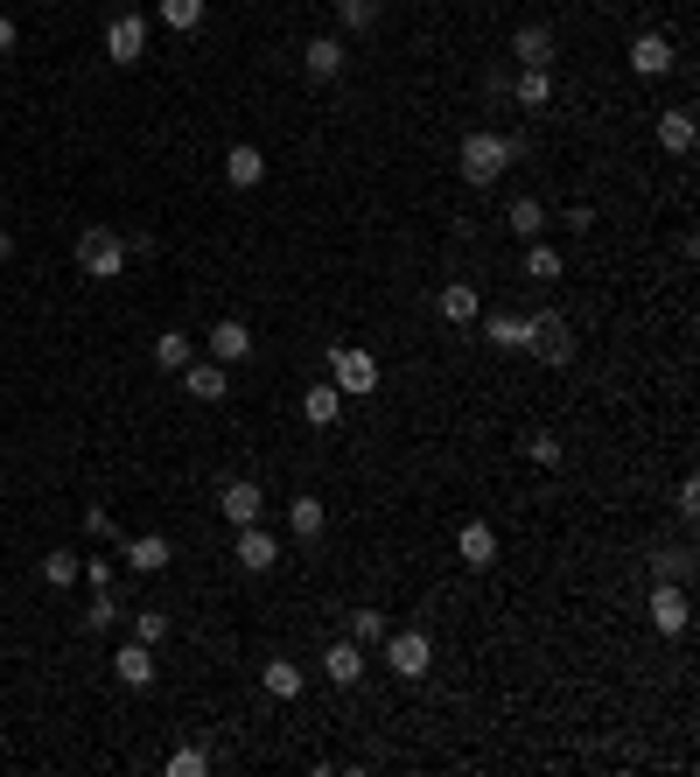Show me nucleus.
<instances>
[{"label": "nucleus", "instance_id": "9d476101", "mask_svg": "<svg viewBox=\"0 0 700 777\" xmlns=\"http://www.w3.org/2000/svg\"><path fill=\"white\" fill-rule=\"evenodd\" d=\"M112 673H120V687H134V693H147V687H155V644L126 637L120 652H112Z\"/></svg>", "mask_w": 700, "mask_h": 777}, {"label": "nucleus", "instance_id": "dca6fc26", "mask_svg": "<svg viewBox=\"0 0 700 777\" xmlns=\"http://www.w3.org/2000/svg\"><path fill=\"white\" fill-rule=\"evenodd\" d=\"M344 64H351V49L336 43V35H315L309 49H301V70H309L315 85H330V78H344Z\"/></svg>", "mask_w": 700, "mask_h": 777}, {"label": "nucleus", "instance_id": "9b49d317", "mask_svg": "<svg viewBox=\"0 0 700 777\" xmlns=\"http://www.w3.org/2000/svg\"><path fill=\"white\" fill-rule=\"evenodd\" d=\"M203 344H211V357H218V365H245V357H253V330H245L238 315H218Z\"/></svg>", "mask_w": 700, "mask_h": 777}, {"label": "nucleus", "instance_id": "0eeeda50", "mask_svg": "<svg viewBox=\"0 0 700 777\" xmlns=\"http://www.w3.org/2000/svg\"><path fill=\"white\" fill-rule=\"evenodd\" d=\"M105 56L112 64H141L147 56V14H112V29H105Z\"/></svg>", "mask_w": 700, "mask_h": 777}, {"label": "nucleus", "instance_id": "72a5a7b5", "mask_svg": "<svg viewBox=\"0 0 700 777\" xmlns=\"http://www.w3.org/2000/svg\"><path fill=\"white\" fill-rule=\"evenodd\" d=\"M336 22H344V29H357V35H365V29H378V0H336Z\"/></svg>", "mask_w": 700, "mask_h": 777}, {"label": "nucleus", "instance_id": "c9c22d12", "mask_svg": "<svg viewBox=\"0 0 700 777\" xmlns=\"http://www.w3.org/2000/svg\"><path fill=\"white\" fill-rule=\"evenodd\" d=\"M344 637H357V644H378V637H386V617H378V610H351Z\"/></svg>", "mask_w": 700, "mask_h": 777}, {"label": "nucleus", "instance_id": "393cba45", "mask_svg": "<svg viewBox=\"0 0 700 777\" xmlns=\"http://www.w3.org/2000/svg\"><path fill=\"white\" fill-rule=\"evenodd\" d=\"M288 533L295 540H323V498H315V490L288 498Z\"/></svg>", "mask_w": 700, "mask_h": 777}, {"label": "nucleus", "instance_id": "4468645a", "mask_svg": "<svg viewBox=\"0 0 700 777\" xmlns=\"http://www.w3.org/2000/svg\"><path fill=\"white\" fill-rule=\"evenodd\" d=\"M323 679H330V687H357V679H365V644L336 637L330 652H323Z\"/></svg>", "mask_w": 700, "mask_h": 777}, {"label": "nucleus", "instance_id": "c756f323", "mask_svg": "<svg viewBox=\"0 0 700 777\" xmlns=\"http://www.w3.org/2000/svg\"><path fill=\"white\" fill-rule=\"evenodd\" d=\"M652 581H693V554H687V546H666V554H652Z\"/></svg>", "mask_w": 700, "mask_h": 777}, {"label": "nucleus", "instance_id": "2eb2a0df", "mask_svg": "<svg viewBox=\"0 0 700 777\" xmlns=\"http://www.w3.org/2000/svg\"><path fill=\"white\" fill-rule=\"evenodd\" d=\"M301 421H309V428H336V421H344V392H336V378H315V386L301 392Z\"/></svg>", "mask_w": 700, "mask_h": 777}, {"label": "nucleus", "instance_id": "f8f14e48", "mask_svg": "<svg viewBox=\"0 0 700 777\" xmlns=\"http://www.w3.org/2000/svg\"><path fill=\"white\" fill-rule=\"evenodd\" d=\"M238 567L245 575H267V567H280V540L267 533V525H238Z\"/></svg>", "mask_w": 700, "mask_h": 777}, {"label": "nucleus", "instance_id": "c85d7f7f", "mask_svg": "<svg viewBox=\"0 0 700 777\" xmlns=\"http://www.w3.org/2000/svg\"><path fill=\"white\" fill-rule=\"evenodd\" d=\"M189 357H197V344H189L182 330H162V336H155V365H162V371H182Z\"/></svg>", "mask_w": 700, "mask_h": 777}, {"label": "nucleus", "instance_id": "a211bd4d", "mask_svg": "<svg viewBox=\"0 0 700 777\" xmlns=\"http://www.w3.org/2000/svg\"><path fill=\"white\" fill-rule=\"evenodd\" d=\"M456 554H463V567H484L498 560V533H490V519H463V533H456Z\"/></svg>", "mask_w": 700, "mask_h": 777}, {"label": "nucleus", "instance_id": "37998d69", "mask_svg": "<svg viewBox=\"0 0 700 777\" xmlns=\"http://www.w3.org/2000/svg\"><path fill=\"white\" fill-rule=\"evenodd\" d=\"M0 259H14V232H8V224H0Z\"/></svg>", "mask_w": 700, "mask_h": 777}, {"label": "nucleus", "instance_id": "e433bc0d", "mask_svg": "<svg viewBox=\"0 0 700 777\" xmlns=\"http://www.w3.org/2000/svg\"><path fill=\"white\" fill-rule=\"evenodd\" d=\"M203 770H211V756H203V750H176V756H168V777H203Z\"/></svg>", "mask_w": 700, "mask_h": 777}, {"label": "nucleus", "instance_id": "6ab92c4d", "mask_svg": "<svg viewBox=\"0 0 700 777\" xmlns=\"http://www.w3.org/2000/svg\"><path fill=\"white\" fill-rule=\"evenodd\" d=\"M484 336H490V351H533V315L498 309V315L484 322Z\"/></svg>", "mask_w": 700, "mask_h": 777}, {"label": "nucleus", "instance_id": "4be33fe9", "mask_svg": "<svg viewBox=\"0 0 700 777\" xmlns=\"http://www.w3.org/2000/svg\"><path fill=\"white\" fill-rule=\"evenodd\" d=\"M434 309H442V322H456V330H463V322H477V315H484V295L469 288V280H448V288L434 295Z\"/></svg>", "mask_w": 700, "mask_h": 777}, {"label": "nucleus", "instance_id": "ea45409f", "mask_svg": "<svg viewBox=\"0 0 700 777\" xmlns=\"http://www.w3.org/2000/svg\"><path fill=\"white\" fill-rule=\"evenodd\" d=\"M78 581H91V589H112V581H120V567H112V560H85Z\"/></svg>", "mask_w": 700, "mask_h": 777}, {"label": "nucleus", "instance_id": "5701e85b", "mask_svg": "<svg viewBox=\"0 0 700 777\" xmlns=\"http://www.w3.org/2000/svg\"><path fill=\"white\" fill-rule=\"evenodd\" d=\"M693 141H700V126H693L687 106H679V112H658V147H666V155H693Z\"/></svg>", "mask_w": 700, "mask_h": 777}, {"label": "nucleus", "instance_id": "4c0bfd02", "mask_svg": "<svg viewBox=\"0 0 700 777\" xmlns=\"http://www.w3.org/2000/svg\"><path fill=\"white\" fill-rule=\"evenodd\" d=\"M85 533H91V540H120V525H112L105 504H85Z\"/></svg>", "mask_w": 700, "mask_h": 777}, {"label": "nucleus", "instance_id": "bb28decb", "mask_svg": "<svg viewBox=\"0 0 700 777\" xmlns=\"http://www.w3.org/2000/svg\"><path fill=\"white\" fill-rule=\"evenodd\" d=\"M512 56H519V64H554V29H546V22H525V29L512 35Z\"/></svg>", "mask_w": 700, "mask_h": 777}, {"label": "nucleus", "instance_id": "f03ea898", "mask_svg": "<svg viewBox=\"0 0 700 777\" xmlns=\"http://www.w3.org/2000/svg\"><path fill=\"white\" fill-rule=\"evenodd\" d=\"M78 274L85 280H120L126 274V238L112 224H85L78 232Z\"/></svg>", "mask_w": 700, "mask_h": 777}, {"label": "nucleus", "instance_id": "f257e3e1", "mask_svg": "<svg viewBox=\"0 0 700 777\" xmlns=\"http://www.w3.org/2000/svg\"><path fill=\"white\" fill-rule=\"evenodd\" d=\"M456 168H463L469 189H490L504 168H512V141L490 134V126H477V134H463V147H456Z\"/></svg>", "mask_w": 700, "mask_h": 777}, {"label": "nucleus", "instance_id": "2f4dec72", "mask_svg": "<svg viewBox=\"0 0 700 777\" xmlns=\"http://www.w3.org/2000/svg\"><path fill=\"white\" fill-rule=\"evenodd\" d=\"M78 554H70V546H56V554H43V581H49V589H70V581H78Z\"/></svg>", "mask_w": 700, "mask_h": 777}, {"label": "nucleus", "instance_id": "ddd939ff", "mask_svg": "<svg viewBox=\"0 0 700 777\" xmlns=\"http://www.w3.org/2000/svg\"><path fill=\"white\" fill-rule=\"evenodd\" d=\"M623 64H631L637 78H666V70L679 64V56H673V43H666V35H658V29H645V35H637V43H631V56H623Z\"/></svg>", "mask_w": 700, "mask_h": 777}, {"label": "nucleus", "instance_id": "20e7f679", "mask_svg": "<svg viewBox=\"0 0 700 777\" xmlns=\"http://www.w3.org/2000/svg\"><path fill=\"white\" fill-rule=\"evenodd\" d=\"M575 351H581V336H575V322H567V315H533V357H540V365L567 371V365H575Z\"/></svg>", "mask_w": 700, "mask_h": 777}, {"label": "nucleus", "instance_id": "f3484780", "mask_svg": "<svg viewBox=\"0 0 700 777\" xmlns=\"http://www.w3.org/2000/svg\"><path fill=\"white\" fill-rule=\"evenodd\" d=\"M512 99H519L525 112H546V106H554V64H519Z\"/></svg>", "mask_w": 700, "mask_h": 777}, {"label": "nucleus", "instance_id": "7ed1b4c3", "mask_svg": "<svg viewBox=\"0 0 700 777\" xmlns=\"http://www.w3.org/2000/svg\"><path fill=\"white\" fill-rule=\"evenodd\" d=\"M386 673L392 679H427L434 673V637L427 631H386Z\"/></svg>", "mask_w": 700, "mask_h": 777}, {"label": "nucleus", "instance_id": "58836bf2", "mask_svg": "<svg viewBox=\"0 0 700 777\" xmlns=\"http://www.w3.org/2000/svg\"><path fill=\"white\" fill-rule=\"evenodd\" d=\"M134 637H141V644H162V637H168V617H162V610H141V617H134Z\"/></svg>", "mask_w": 700, "mask_h": 777}, {"label": "nucleus", "instance_id": "a19ab883", "mask_svg": "<svg viewBox=\"0 0 700 777\" xmlns=\"http://www.w3.org/2000/svg\"><path fill=\"white\" fill-rule=\"evenodd\" d=\"M693 511H700V484L687 477V484H679V519H693Z\"/></svg>", "mask_w": 700, "mask_h": 777}, {"label": "nucleus", "instance_id": "6e6552de", "mask_svg": "<svg viewBox=\"0 0 700 777\" xmlns=\"http://www.w3.org/2000/svg\"><path fill=\"white\" fill-rule=\"evenodd\" d=\"M218 511L232 525H253V519H267V490H259L253 477H232V484H218Z\"/></svg>", "mask_w": 700, "mask_h": 777}, {"label": "nucleus", "instance_id": "aec40b11", "mask_svg": "<svg viewBox=\"0 0 700 777\" xmlns=\"http://www.w3.org/2000/svg\"><path fill=\"white\" fill-rule=\"evenodd\" d=\"M126 546V567H134V575H162L168 560H176V546H168L162 533H134V540H120Z\"/></svg>", "mask_w": 700, "mask_h": 777}, {"label": "nucleus", "instance_id": "cd10ccee", "mask_svg": "<svg viewBox=\"0 0 700 777\" xmlns=\"http://www.w3.org/2000/svg\"><path fill=\"white\" fill-rule=\"evenodd\" d=\"M155 14H162V29H176V35L203 29V0H155Z\"/></svg>", "mask_w": 700, "mask_h": 777}, {"label": "nucleus", "instance_id": "b1692460", "mask_svg": "<svg viewBox=\"0 0 700 777\" xmlns=\"http://www.w3.org/2000/svg\"><path fill=\"white\" fill-rule=\"evenodd\" d=\"M504 232L525 238V245L546 238V203H540V197H512V211H504Z\"/></svg>", "mask_w": 700, "mask_h": 777}, {"label": "nucleus", "instance_id": "39448f33", "mask_svg": "<svg viewBox=\"0 0 700 777\" xmlns=\"http://www.w3.org/2000/svg\"><path fill=\"white\" fill-rule=\"evenodd\" d=\"M330 378H336V392H378V357L365 351V344H336L330 351Z\"/></svg>", "mask_w": 700, "mask_h": 777}, {"label": "nucleus", "instance_id": "79ce46f5", "mask_svg": "<svg viewBox=\"0 0 700 777\" xmlns=\"http://www.w3.org/2000/svg\"><path fill=\"white\" fill-rule=\"evenodd\" d=\"M14 43H22V29H14L8 14H0V56H14Z\"/></svg>", "mask_w": 700, "mask_h": 777}, {"label": "nucleus", "instance_id": "7c9ffc66", "mask_svg": "<svg viewBox=\"0 0 700 777\" xmlns=\"http://www.w3.org/2000/svg\"><path fill=\"white\" fill-rule=\"evenodd\" d=\"M78 623H85V631H91V637H105V631H112V623H120V602H112V589H91V610H85Z\"/></svg>", "mask_w": 700, "mask_h": 777}, {"label": "nucleus", "instance_id": "423d86ee", "mask_svg": "<svg viewBox=\"0 0 700 777\" xmlns=\"http://www.w3.org/2000/svg\"><path fill=\"white\" fill-rule=\"evenodd\" d=\"M687 623H693L687 581H652V631L658 637H687Z\"/></svg>", "mask_w": 700, "mask_h": 777}, {"label": "nucleus", "instance_id": "f704fd0d", "mask_svg": "<svg viewBox=\"0 0 700 777\" xmlns=\"http://www.w3.org/2000/svg\"><path fill=\"white\" fill-rule=\"evenodd\" d=\"M525 456H533L540 469H560L567 448H560V434H546V428H540V434H525Z\"/></svg>", "mask_w": 700, "mask_h": 777}, {"label": "nucleus", "instance_id": "1a4fd4ad", "mask_svg": "<svg viewBox=\"0 0 700 777\" xmlns=\"http://www.w3.org/2000/svg\"><path fill=\"white\" fill-rule=\"evenodd\" d=\"M176 378H182V392H189V400H203V407H218L224 392H232V378H224L218 357H189V365H182Z\"/></svg>", "mask_w": 700, "mask_h": 777}, {"label": "nucleus", "instance_id": "412c9836", "mask_svg": "<svg viewBox=\"0 0 700 777\" xmlns=\"http://www.w3.org/2000/svg\"><path fill=\"white\" fill-rule=\"evenodd\" d=\"M224 182H232V189H259V182H267V155H259L253 141H238L232 155H224Z\"/></svg>", "mask_w": 700, "mask_h": 777}, {"label": "nucleus", "instance_id": "a878e982", "mask_svg": "<svg viewBox=\"0 0 700 777\" xmlns=\"http://www.w3.org/2000/svg\"><path fill=\"white\" fill-rule=\"evenodd\" d=\"M267 700H301V687H309V673L295 666V658H267Z\"/></svg>", "mask_w": 700, "mask_h": 777}, {"label": "nucleus", "instance_id": "473e14b6", "mask_svg": "<svg viewBox=\"0 0 700 777\" xmlns=\"http://www.w3.org/2000/svg\"><path fill=\"white\" fill-rule=\"evenodd\" d=\"M525 274H533V280H560V253L546 238H533V245H525Z\"/></svg>", "mask_w": 700, "mask_h": 777}]
</instances>
